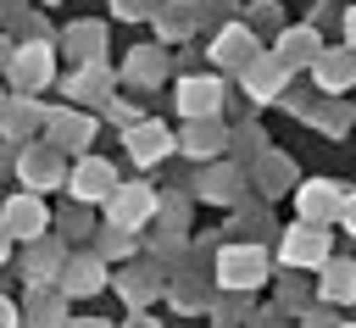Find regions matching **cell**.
I'll list each match as a JSON object with an SVG mask.
<instances>
[{
  "mask_svg": "<svg viewBox=\"0 0 356 328\" xmlns=\"http://www.w3.org/2000/svg\"><path fill=\"white\" fill-rule=\"evenodd\" d=\"M217 272H222V284L250 289V284H261V278H267V256H261V250H250V245H234V250H222Z\"/></svg>",
  "mask_w": 356,
  "mask_h": 328,
  "instance_id": "2",
  "label": "cell"
},
{
  "mask_svg": "<svg viewBox=\"0 0 356 328\" xmlns=\"http://www.w3.org/2000/svg\"><path fill=\"white\" fill-rule=\"evenodd\" d=\"M211 56H217L222 67H245V61L256 56V39H250L245 28H228V33H217V44H211Z\"/></svg>",
  "mask_w": 356,
  "mask_h": 328,
  "instance_id": "12",
  "label": "cell"
},
{
  "mask_svg": "<svg viewBox=\"0 0 356 328\" xmlns=\"http://www.w3.org/2000/svg\"><path fill=\"white\" fill-rule=\"evenodd\" d=\"M323 256H328L323 228H295V233L284 239V261H289V267H317Z\"/></svg>",
  "mask_w": 356,
  "mask_h": 328,
  "instance_id": "8",
  "label": "cell"
},
{
  "mask_svg": "<svg viewBox=\"0 0 356 328\" xmlns=\"http://www.w3.org/2000/svg\"><path fill=\"white\" fill-rule=\"evenodd\" d=\"M217 145H222V139H217V122H211V117H200V122L189 128V139H184V150H189V156H211Z\"/></svg>",
  "mask_w": 356,
  "mask_h": 328,
  "instance_id": "16",
  "label": "cell"
},
{
  "mask_svg": "<svg viewBox=\"0 0 356 328\" xmlns=\"http://www.w3.org/2000/svg\"><path fill=\"white\" fill-rule=\"evenodd\" d=\"M67 39L78 44V56H83V61H95V56H100V28H72Z\"/></svg>",
  "mask_w": 356,
  "mask_h": 328,
  "instance_id": "18",
  "label": "cell"
},
{
  "mask_svg": "<svg viewBox=\"0 0 356 328\" xmlns=\"http://www.w3.org/2000/svg\"><path fill=\"white\" fill-rule=\"evenodd\" d=\"M28 278L39 284V278H56V250H33L28 256Z\"/></svg>",
  "mask_w": 356,
  "mask_h": 328,
  "instance_id": "21",
  "label": "cell"
},
{
  "mask_svg": "<svg viewBox=\"0 0 356 328\" xmlns=\"http://www.w3.org/2000/svg\"><path fill=\"white\" fill-rule=\"evenodd\" d=\"M339 206H345V195H339L328 178H317V183H306V189H300V217H306L312 228H323L328 217H339Z\"/></svg>",
  "mask_w": 356,
  "mask_h": 328,
  "instance_id": "4",
  "label": "cell"
},
{
  "mask_svg": "<svg viewBox=\"0 0 356 328\" xmlns=\"http://www.w3.org/2000/svg\"><path fill=\"white\" fill-rule=\"evenodd\" d=\"M11 72H17L22 89H39V83L50 78V50H44V44H22V50L11 56Z\"/></svg>",
  "mask_w": 356,
  "mask_h": 328,
  "instance_id": "9",
  "label": "cell"
},
{
  "mask_svg": "<svg viewBox=\"0 0 356 328\" xmlns=\"http://www.w3.org/2000/svg\"><path fill=\"white\" fill-rule=\"evenodd\" d=\"M6 222H11V233L39 239V233H44V206H39L33 195H17V200H6Z\"/></svg>",
  "mask_w": 356,
  "mask_h": 328,
  "instance_id": "11",
  "label": "cell"
},
{
  "mask_svg": "<svg viewBox=\"0 0 356 328\" xmlns=\"http://www.w3.org/2000/svg\"><path fill=\"white\" fill-rule=\"evenodd\" d=\"M178 111L195 117V122H200V117H217V111H222V83H217V78H184V83H178Z\"/></svg>",
  "mask_w": 356,
  "mask_h": 328,
  "instance_id": "3",
  "label": "cell"
},
{
  "mask_svg": "<svg viewBox=\"0 0 356 328\" xmlns=\"http://www.w3.org/2000/svg\"><path fill=\"white\" fill-rule=\"evenodd\" d=\"M234 183H239V178H234L228 167H222V172H206V178H200V189H206L211 200H222V195H234Z\"/></svg>",
  "mask_w": 356,
  "mask_h": 328,
  "instance_id": "19",
  "label": "cell"
},
{
  "mask_svg": "<svg viewBox=\"0 0 356 328\" xmlns=\"http://www.w3.org/2000/svg\"><path fill=\"white\" fill-rule=\"evenodd\" d=\"M0 106H6V95H0Z\"/></svg>",
  "mask_w": 356,
  "mask_h": 328,
  "instance_id": "26",
  "label": "cell"
},
{
  "mask_svg": "<svg viewBox=\"0 0 356 328\" xmlns=\"http://www.w3.org/2000/svg\"><path fill=\"white\" fill-rule=\"evenodd\" d=\"M17 322V311H11V300H0V328H11Z\"/></svg>",
  "mask_w": 356,
  "mask_h": 328,
  "instance_id": "23",
  "label": "cell"
},
{
  "mask_svg": "<svg viewBox=\"0 0 356 328\" xmlns=\"http://www.w3.org/2000/svg\"><path fill=\"white\" fill-rule=\"evenodd\" d=\"M317 56H323V50H317V33H312V28H289V33L278 39V56H273V61L289 72V67H312Z\"/></svg>",
  "mask_w": 356,
  "mask_h": 328,
  "instance_id": "5",
  "label": "cell"
},
{
  "mask_svg": "<svg viewBox=\"0 0 356 328\" xmlns=\"http://www.w3.org/2000/svg\"><path fill=\"white\" fill-rule=\"evenodd\" d=\"M312 72H317V83H323L328 95H339V89L350 83V56H345V50H328V56L312 61Z\"/></svg>",
  "mask_w": 356,
  "mask_h": 328,
  "instance_id": "13",
  "label": "cell"
},
{
  "mask_svg": "<svg viewBox=\"0 0 356 328\" xmlns=\"http://www.w3.org/2000/svg\"><path fill=\"white\" fill-rule=\"evenodd\" d=\"M22 178H28L33 189H50V183L61 178V167H56L50 150H28V156H22Z\"/></svg>",
  "mask_w": 356,
  "mask_h": 328,
  "instance_id": "14",
  "label": "cell"
},
{
  "mask_svg": "<svg viewBox=\"0 0 356 328\" xmlns=\"http://www.w3.org/2000/svg\"><path fill=\"white\" fill-rule=\"evenodd\" d=\"M323 295H328V300H345V295H350V261H328Z\"/></svg>",
  "mask_w": 356,
  "mask_h": 328,
  "instance_id": "17",
  "label": "cell"
},
{
  "mask_svg": "<svg viewBox=\"0 0 356 328\" xmlns=\"http://www.w3.org/2000/svg\"><path fill=\"white\" fill-rule=\"evenodd\" d=\"M0 256H6V233H0Z\"/></svg>",
  "mask_w": 356,
  "mask_h": 328,
  "instance_id": "25",
  "label": "cell"
},
{
  "mask_svg": "<svg viewBox=\"0 0 356 328\" xmlns=\"http://www.w3.org/2000/svg\"><path fill=\"white\" fill-rule=\"evenodd\" d=\"M78 95H89V100H106V72L95 67V72H78V83H72Z\"/></svg>",
  "mask_w": 356,
  "mask_h": 328,
  "instance_id": "20",
  "label": "cell"
},
{
  "mask_svg": "<svg viewBox=\"0 0 356 328\" xmlns=\"http://www.w3.org/2000/svg\"><path fill=\"white\" fill-rule=\"evenodd\" d=\"M67 295H83V289H100V261H67V278H61Z\"/></svg>",
  "mask_w": 356,
  "mask_h": 328,
  "instance_id": "15",
  "label": "cell"
},
{
  "mask_svg": "<svg viewBox=\"0 0 356 328\" xmlns=\"http://www.w3.org/2000/svg\"><path fill=\"white\" fill-rule=\"evenodd\" d=\"M111 189H117V178H111L106 161H78V167H72V195H78V200H106Z\"/></svg>",
  "mask_w": 356,
  "mask_h": 328,
  "instance_id": "7",
  "label": "cell"
},
{
  "mask_svg": "<svg viewBox=\"0 0 356 328\" xmlns=\"http://www.w3.org/2000/svg\"><path fill=\"white\" fill-rule=\"evenodd\" d=\"M128 150H134V161H161L172 150V139L161 122H139V128H128Z\"/></svg>",
  "mask_w": 356,
  "mask_h": 328,
  "instance_id": "10",
  "label": "cell"
},
{
  "mask_svg": "<svg viewBox=\"0 0 356 328\" xmlns=\"http://www.w3.org/2000/svg\"><path fill=\"white\" fill-rule=\"evenodd\" d=\"M0 61H11V50H6V39H0Z\"/></svg>",
  "mask_w": 356,
  "mask_h": 328,
  "instance_id": "24",
  "label": "cell"
},
{
  "mask_svg": "<svg viewBox=\"0 0 356 328\" xmlns=\"http://www.w3.org/2000/svg\"><path fill=\"white\" fill-rule=\"evenodd\" d=\"M106 200H111V228H139V222L156 211V195H150L145 183H117Z\"/></svg>",
  "mask_w": 356,
  "mask_h": 328,
  "instance_id": "1",
  "label": "cell"
},
{
  "mask_svg": "<svg viewBox=\"0 0 356 328\" xmlns=\"http://www.w3.org/2000/svg\"><path fill=\"white\" fill-rule=\"evenodd\" d=\"M239 72H245V89H250L256 100H273V95L284 89V67H278L273 56H250Z\"/></svg>",
  "mask_w": 356,
  "mask_h": 328,
  "instance_id": "6",
  "label": "cell"
},
{
  "mask_svg": "<svg viewBox=\"0 0 356 328\" xmlns=\"http://www.w3.org/2000/svg\"><path fill=\"white\" fill-rule=\"evenodd\" d=\"M150 0H117V17H145Z\"/></svg>",
  "mask_w": 356,
  "mask_h": 328,
  "instance_id": "22",
  "label": "cell"
}]
</instances>
